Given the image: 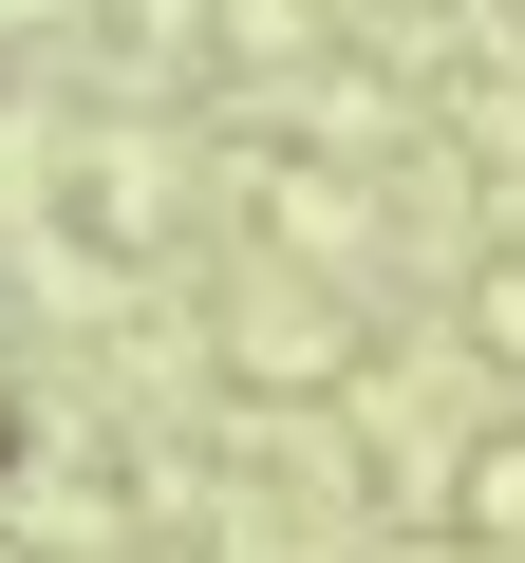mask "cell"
I'll return each mask as SVG.
<instances>
[{
  "label": "cell",
  "instance_id": "1",
  "mask_svg": "<svg viewBox=\"0 0 525 563\" xmlns=\"http://www.w3.org/2000/svg\"><path fill=\"white\" fill-rule=\"evenodd\" d=\"M0 470H20V413H0Z\"/></svg>",
  "mask_w": 525,
  "mask_h": 563
}]
</instances>
